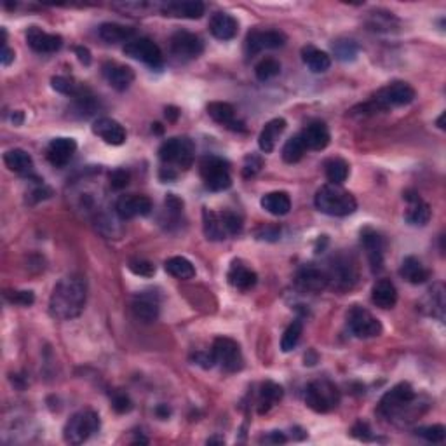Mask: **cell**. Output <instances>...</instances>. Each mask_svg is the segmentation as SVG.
<instances>
[{"label": "cell", "instance_id": "9f6ffc18", "mask_svg": "<svg viewBox=\"0 0 446 446\" xmlns=\"http://www.w3.org/2000/svg\"><path fill=\"white\" fill-rule=\"evenodd\" d=\"M352 436L357 438V440H363V441L373 440L371 429L367 422H357L356 426L352 427Z\"/></svg>", "mask_w": 446, "mask_h": 446}, {"label": "cell", "instance_id": "5bb4252c", "mask_svg": "<svg viewBox=\"0 0 446 446\" xmlns=\"http://www.w3.org/2000/svg\"><path fill=\"white\" fill-rule=\"evenodd\" d=\"M115 213L120 220H131L136 217H147L152 213V200L147 196H120L115 203Z\"/></svg>", "mask_w": 446, "mask_h": 446}, {"label": "cell", "instance_id": "836d02e7", "mask_svg": "<svg viewBox=\"0 0 446 446\" xmlns=\"http://www.w3.org/2000/svg\"><path fill=\"white\" fill-rule=\"evenodd\" d=\"M134 28L124 27L119 23H103L98 28V35L107 44H119V42H131L134 39Z\"/></svg>", "mask_w": 446, "mask_h": 446}, {"label": "cell", "instance_id": "94428289", "mask_svg": "<svg viewBox=\"0 0 446 446\" xmlns=\"http://www.w3.org/2000/svg\"><path fill=\"white\" fill-rule=\"evenodd\" d=\"M0 61H2L4 67H9V65L14 61V51L11 49V47L4 46L2 53H0Z\"/></svg>", "mask_w": 446, "mask_h": 446}, {"label": "cell", "instance_id": "6125c7cd", "mask_svg": "<svg viewBox=\"0 0 446 446\" xmlns=\"http://www.w3.org/2000/svg\"><path fill=\"white\" fill-rule=\"evenodd\" d=\"M178 115H180L178 108H174V107H167L166 108V117H167V120H171V122H174V120L178 119Z\"/></svg>", "mask_w": 446, "mask_h": 446}, {"label": "cell", "instance_id": "74e56055", "mask_svg": "<svg viewBox=\"0 0 446 446\" xmlns=\"http://www.w3.org/2000/svg\"><path fill=\"white\" fill-rule=\"evenodd\" d=\"M283 387L276 382L262 383L260 401H258V412L267 413L276 403L283 400Z\"/></svg>", "mask_w": 446, "mask_h": 446}, {"label": "cell", "instance_id": "d590c367", "mask_svg": "<svg viewBox=\"0 0 446 446\" xmlns=\"http://www.w3.org/2000/svg\"><path fill=\"white\" fill-rule=\"evenodd\" d=\"M203 229H204V236H206L210 241H223L229 237L227 236L225 229H223L220 213L208 210V208H204L203 211Z\"/></svg>", "mask_w": 446, "mask_h": 446}, {"label": "cell", "instance_id": "44dd1931", "mask_svg": "<svg viewBox=\"0 0 446 446\" xmlns=\"http://www.w3.org/2000/svg\"><path fill=\"white\" fill-rule=\"evenodd\" d=\"M93 133L96 134V136H100L105 144L113 145V147L122 145L127 136L126 129H124L117 120L110 119V117H100V119L94 120Z\"/></svg>", "mask_w": 446, "mask_h": 446}, {"label": "cell", "instance_id": "db71d44e", "mask_svg": "<svg viewBox=\"0 0 446 446\" xmlns=\"http://www.w3.org/2000/svg\"><path fill=\"white\" fill-rule=\"evenodd\" d=\"M193 364H199L203 368H213L217 364V359H215L213 350H203V352H196L192 356Z\"/></svg>", "mask_w": 446, "mask_h": 446}, {"label": "cell", "instance_id": "9c48e42d", "mask_svg": "<svg viewBox=\"0 0 446 446\" xmlns=\"http://www.w3.org/2000/svg\"><path fill=\"white\" fill-rule=\"evenodd\" d=\"M124 54L133 58V60L141 61V63H145L152 70H160L164 67L163 51H160V47L153 40L147 37L133 39L131 42H127L124 46Z\"/></svg>", "mask_w": 446, "mask_h": 446}, {"label": "cell", "instance_id": "cb8c5ba5", "mask_svg": "<svg viewBox=\"0 0 446 446\" xmlns=\"http://www.w3.org/2000/svg\"><path fill=\"white\" fill-rule=\"evenodd\" d=\"M300 136L305 141L307 150H324L330 145L331 134L330 129L324 122L316 120V122H310L305 129L300 133Z\"/></svg>", "mask_w": 446, "mask_h": 446}, {"label": "cell", "instance_id": "c3c4849f", "mask_svg": "<svg viewBox=\"0 0 446 446\" xmlns=\"http://www.w3.org/2000/svg\"><path fill=\"white\" fill-rule=\"evenodd\" d=\"M220 218L227 236H237L243 232V218L239 215H236L234 211H222Z\"/></svg>", "mask_w": 446, "mask_h": 446}, {"label": "cell", "instance_id": "7bdbcfd3", "mask_svg": "<svg viewBox=\"0 0 446 446\" xmlns=\"http://www.w3.org/2000/svg\"><path fill=\"white\" fill-rule=\"evenodd\" d=\"M281 74V63L276 58H263L260 63L255 67V75L258 80L265 82V80L274 79Z\"/></svg>", "mask_w": 446, "mask_h": 446}, {"label": "cell", "instance_id": "603a6c76", "mask_svg": "<svg viewBox=\"0 0 446 446\" xmlns=\"http://www.w3.org/2000/svg\"><path fill=\"white\" fill-rule=\"evenodd\" d=\"M103 75L107 82L110 84L115 91H126L129 89L131 84L134 82V70L131 67L119 63H108L103 65Z\"/></svg>", "mask_w": 446, "mask_h": 446}, {"label": "cell", "instance_id": "d4e9b609", "mask_svg": "<svg viewBox=\"0 0 446 446\" xmlns=\"http://www.w3.org/2000/svg\"><path fill=\"white\" fill-rule=\"evenodd\" d=\"M208 115L215 120V122L222 124V126L229 127L232 131H244L243 122L236 120V110L230 103L225 101H211L206 107Z\"/></svg>", "mask_w": 446, "mask_h": 446}, {"label": "cell", "instance_id": "5b68a950", "mask_svg": "<svg viewBox=\"0 0 446 446\" xmlns=\"http://www.w3.org/2000/svg\"><path fill=\"white\" fill-rule=\"evenodd\" d=\"M305 404L316 413H328L340 404V390L330 380H314L307 386Z\"/></svg>", "mask_w": 446, "mask_h": 446}, {"label": "cell", "instance_id": "e7e4bbea", "mask_svg": "<svg viewBox=\"0 0 446 446\" xmlns=\"http://www.w3.org/2000/svg\"><path fill=\"white\" fill-rule=\"evenodd\" d=\"M11 119H13V122L16 124V126H18V124L23 122V113H21V112H14V113H13V117H11Z\"/></svg>", "mask_w": 446, "mask_h": 446}, {"label": "cell", "instance_id": "6da1fadb", "mask_svg": "<svg viewBox=\"0 0 446 446\" xmlns=\"http://www.w3.org/2000/svg\"><path fill=\"white\" fill-rule=\"evenodd\" d=\"M87 283L82 276H67L54 286L49 298V314L58 321H72L84 312Z\"/></svg>", "mask_w": 446, "mask_h": 446}, {"label": "cell", "instance_id": "484cf974", "mask_svg": "<svg viewBox=\"0 0 446 446\" xmlns=\"http://www.w3.org/2000/svg\"><path fill=\"white\" fill-rule=\"evenodd\" d=\"M210 32L218 40H232L239 32V23L227 13H215L210 20Z\"/></svg>", "mask_w": 446, "mask_h": 446}, {"label": "cell", "instance_id": "30bf717a", "mask_svg": "<svg viewBox=\"0 0 446 446\" xmlns=\"http://www.w3.org/2000/svg\"><path fill=\"white\" fill-rule=\"evenodd\" d=\"M211 350H213L217 364H220L225 371L236 373L244 367L243 352H241V347L236 340L218 336V338H215Z\"/></svg>", "mask_w": 446, "mask_h": 446}, {"label": "cell", "instance_id": "f5cc1de1", "mask_svg": "<svg viewBox=\"0 0 446 446\" xmlns=\"http://www.w3.org/2000/svg\"><path fill=\"white\" fill-rule=\"evenodd\" d=\"M112 407L115 409L117 413H127L133 409V403H131L129 396L126 393H113L112 396Z\"/></svg>", "mask_w": 446, "mask_h": 446}, {"label": "cell", "instance_id": "bcb514c9", "mask_svg": "<svg viewBox=\"0 0 446 446\" xmlns=\"http://www.w3.org/2000/svg\"><path fill=\"white\" fill-rule=\"evenodd\" d=\"M415 434L419 438H422V440H426L427 443H443V441L446 440V429L445 426H440V423H436V426H427V427H419V429L415 431Z\"/></svg>", "mask_w": 446, "mask_h": 446}, {"label": "cell", "instance_id": "ee69618b", "mask_svg": "<svg viewBox=\"0 0 446 446\" xmlns=\"http://www.w3.org/2000/svg\"><path fill=\"white\" fill-rule=\"evenodd\" d=\"M98 108H100V101H98L96 98L91 94V91L89 93L82 94V96L74 98V110L79 113L80 117H84V119L89 115H93V113L96 112Z\"/></svg>", "mask_w": 446, "mask_h": 446}, {"label": "cell", "instance_id": "83f0119b", "mask_svg": "<svg viewBox=\"0 0 446 446\" xmlns=\"http://www.w3.org/2000/svg\"><path fill=\"white\" fill-rule=\"evenodd\" d=\"M284 129H286V120H284L283 117L269 120L260 131V136H258V147H260L262 152H272V150L276 148L279 136L284 133Z\"/></svg>", "mask_w": 446, "mask_h": 446}, {"label": "cell", "instance_id": "8fae6325", "mask_svg": "<svg viewBox=\"0 0 446 446\" xmlns=\"http://www.w3.org/2000/svg\"><path fill=\"white\" fill-rule=\"evenodd\" d=\"M347 326L357 338H373L382 333V323L364 307L354 305L347 314Z\"/></svg>", "mask_w": 446, "mask_h": 446}, {"label": "cell", "instance_id": "52a82bcc", "mask_svg": "<svg viewBox=\"0 0 446 446\" xmlns=\"http://www.w3.org/2000/svg\"><path fill=\"white\" fill-rule=\"evenodd\" d=\"M415 401V389L408 382H401L383 394L378 403V413L386 419H396L403 415Z\"/></svg>", "mask_w": 446, "mask_h": 446}, {"label": "cell", "instance_id": "1f68e13d", "mask_svg": "<svg viewBox=\"0 0 446 446\" xmlns=\"http://www.w3.org/2000/svg\"><path fill=\"white\" fill-rule=\"evenodd\" d=\"M4 164L7 170L18 174H30L34 173V159L28 152L21 148H13L4 153Z\"/></svg>", "mask_w": 446, "mask_h": 446}, {"label": "cell", "instance_id": "f35d334b", "mask_svg": "<svg viewBox=\"0 0 446 446\" xmlns=\"http://www.w3.org/2000/svg\"><path fill=\"white\" fill-rule=\"evenodd\" d=\"M51 86H53V89L58 91V93L67 94V96H72V98H79L82 96V94L89 93V89H87L84 84L77 82L75 79H70V77H63V75L53 77V79H51Z\"/></svg>", "mask_w": 446, "mask_h": 446}, {"label": "cell", "instance_id": "003e7915", "mask_svg": "<svg viewBox=\"0 0 446 446\" xmlns=\"http://www.w3.org/2000/svg\"><path fill=\"white\" fill-rule=\"evenodd\" d=\"M443 119H445V113H441V117H440V119H438V127H440V129H445Z\"/></svg>", "mask_w": 446, "mask_h": 446}, {"label": "cell", "instance_id": "ba28073f", "mask_svg": "<svg viewBox=\"0 0 446 446\" xmlns=\"http://www.w3.org/2000/svg\"><path fill=\"white\" fill-rule=\"evenodd\" d=\"M199 171L204 186L211 192H222V190L230 189V185H232L229 163L223 160L222 157L204 155L199 163Z\"/></svg>", "mask_w": 446, "mask_h": 446}, {"label": "cell", "instance_id": "f546056e", "mask_svg": "<svg viewBox=\"0 0 446 446\" xmlns=\"http://www.w3.org/2000/svg\"><path fill=\"white\" fill-rule=\"evenodd\" d=\"M371 302L380 309H393L397 302V290L393 281L378 279L371 288Z\"/></svg>", "mask_w": 446, "mask_h": 446}, {"label": "cell", "instance_id": "4dcf8cb0", "mask_svg": "<svg viewBox=\"0 0 446 446\" xmlns=\"http://www.w3.org/2000/svg\"><path fill=\"white\" fill-rule=\"evenodd\" d=\"M400 276L404 281H408L409 284H423L429 281L431 270L423 265L419 258L415 257H407L401 263Z\"/></svg>", "mask_w": 446, "mask_h": 446}, {"label": "cell", "instance_id": "e0dca14e", "mask_svg": "<svg viewBox=\"0 0 446 446\" xmlns=\"http://www.w3.org/2000/svg\"><path fill=\"white\" fill-rule=\"evenodd\" d=\"M361 244L367 251L373 272H380L383 269V255H386V241L376 230L364 229L361 232Z\"/></svg>", "mask_w": 446, "mask_h": 446}, {"label": "cell", "instance_id": "4fadbf2b", "mask_svg": "<svg viewBox=\"0 0 446 446\" xmlns=\"http://www.w3.org/2000/svg\"><path fill=\"white\" fill-rule=\"evenodd\" d=\"M328 274V284L335 288V290L347 291L356 284L357 281V269L354 265V262H350L349 258L338 257L335 258L331 263L330 270H326Z\"/></svg>", "mask_w": 446, "mask_h": 446}, {"label": "cell", "instance_id": "be15d7a7", "mask_svg": "<svg viewBox=\"0 0 446 446\" xmlns=\"http://www.w3.org/2000/svg\"><path fill=\"white\" fill-rule=\"evenodd\" d=\"M157 415L160 416V419H167V416H170V413H171V409L166 407V404H159V407H157Z\"/></svg>", "mask_w": 446, "mask_h": 446}, {"label": "cell", "instance_id": "816d5d0a", "mask_svg": "<svg viewBox=\"0 0 446 446\" xmlns=\"http://www.w3.org/2000/svg\"><path fill=\"white\" fill-rule=\"evenodd\" d=\"M6 298L11 303H16V305L28 307L34 303V291H6Z\"/></svg>", "mask_w": 446, "mask_h": 446}, {"label": "cell", "instance_id": "f1b7e54d", "mask_svg": "<svg viewBox=\"0 0 446 446\" xmlns=\"http://www.w3.org/2000/svg\"><path fill=\"white\" fill-rule=\"evenodd\" d=\"M133 312L136 319L144 321V323H155L159 317V300L153 295L140 293L133 300Z\"/></svg>", "mask_w": 446, "mask_h": 446}, {"label": "cell", "instance_id": "3957f363", "mask_svg": "<svg viewBox=\"0 0 446 446\" xmlns=\"http://www.w3.org/2000/svg\"><path fill=\"white\" fill-rule=\"evenodd\" d=\"M416 93L408 82H401V80H396V82L387 84L386 87L378 89L375 93V96L371 98L370 103H367L363 107V110L368 112H376V110H389V108L394 107H404V105H409L413 100H415Z\"/></svg>", "mask_w": 446, "mask_h": 446}, {"label": "cell", "instance_id": "7a4b0ae2", "mask_svg": "<svg viewBox=\"0 0 446 446\" xmlns=\"http://www.w3.org/2000/svg\"><path fill=\"white\" fill-rule=\"evenodd\" d=\"M314 204L321 213L330 215V217H349L357 210L356 197L343 190L340 185L331 184L321 186L317 190Z\"/></svg>", "mask_w": 446, "mask_h": 446}, {"label": "cell", "instance_id": "9a60e30c", "mask_svg": "<svg viewBox=\"0 0 446 446\" xmlns=\"http://www.w3.org/2000/svg\"><path fill=\"white\" fill-rule=\"evenodd\" d=\"M286 44V35L277 30H265V32H250L246 39V53L248 56L262 53L269 49H279Z\"/></svg>", "mask_w": 446, "mask_h": 446}, {"label": "cell", "instance_id": "d6a6232c", "mask_svg": "<svg viewBox=\"0 0 446 446\" xmlns=\"http://www.w3.org/2000/svg\"><path fill=\"white\" fill-rule=\"evenodd\" d=\"M302 60L303 63L309 67L310 72L314 74H323V72L330 70L331 67V56L324 51L317 49L314 46H305L302 49Z\"/></svg>", "mask_w": 446, "mask_h": 446}, {"label": "cell", "instance_id": "8992f818", "mask_svg": "<svg viewBox=\"0 0 446 446\" xmlns=\"http://www.w3.org/2000/svg\"><path fill=\"white\" fill-rule=\"evenodd\" d=\"M159 157L164 166H177L180 170H189L193 163V157H196V147H193L192 140L186 136L170 138L160 145Z\"/></svg>", "mask_w": 446, "mask_h": 446}, {"label": "cell", "instance_id": "680465c9", "mask_svg": "<svg viewBox=\"0 0 446 446\" xmlns=\"http://www.w3.org/2000/svg\"><path fill=\"white\" fill-rule=\"evenodd\" d=\"M262 441L269 445H283L286 443V436H284L283 433H279V431H272V433L267 434L265 438H262Z\"/></svg>", "mask_w": 446, "mask_h": 446}, {"label": "cell", "instance_id": "7402d4cb", "mask_svg": "<svg viewBox=\"0 0 446 446\" xmlns=\"http://www.w3.org/2000/svg\"><path fill=\"white\" fill-rule=\"evenodd\" d=\"M75 150L77 144L74 138H54V140L47 145L46 155L47 160H49L54 167H65L72 160Z\"/></svg>", "mask_w": 446, "mask_h": 446}, {"label": "cell", "instance_id": "60d3db41", "mask_svg": "<svg viewBox=\"0 0 446 446\" xmlns=\"http://www.w3.org/2000/svg\"><path fill=\"white\" fill-rule=\"evenodd\" d=\"M305 152H307L305 141H303V138L300 136V134H295V136H291L283 147L284 163L288 164L298 163V160H302V157L305 155Z\"/></svg>", "mask_w": 446, "mask_h": 446}, {"label": "cell", "instance_id": "b9f144b4", "mask_svg": "<svg viewBox=\"0 0 446 446\" xmlns=\"http://www.w3.org/2000/svg\"><path fill=\"white\" fill-rule=\"evenodd\" d=\"M302 333H303L302 321L300 319L293 321V323L286 328L283 338H281V350H283V352H291V350L298 345L300 338H302Z\"/></svg>", "mask_w": 446, "mask_h": 446}, {"label": "cell", "instance_id": "4316f807", "mask_svg": "<svg viewBox=\"0 0 446 446\" xmlns=\"http://www.w3.org/2000/svg\"><path fill=\"white\" fill-rule=\"evenodd\" d=\"M227 279H229L230 286H234L236 290L248 291L257 284L258 276L255 270H251L250 267H246L241 262H234L230 265L229 274H227Z\"/></svg>", "mask_w": 446, "mask_h": 446}, {"label": "cell", "instance_id": "8d00e7d4", "mask_svg": "<svg viewBox=\"0 0 446 446\" xmlns=\"http://www.w3.org/2000/svg\"><path fill=\"white\" fill-rule=\"evenodd\" d=\"M164 269L170 276L177 277V279L189 281L192 277H196V267L192 265V262L186 260L185 257H171L167 258L164 263Z\"/></svg>", "mask_w": 446, "mask_h": 446}, {"label": "cell", "instance_id": "6f0895ef", "mask_svg": "<svg viewBox=\"0 0 446 446\" xmlns=\"http://www.w3.org/2000/svg\"><path fill=\"white\" fill-rule=\"evenodd\" d=\"M262 167V159L257 155L246 157V164H244V177H253L260 171Z\"/></svg>", "mask_w": 446, "mask_h": 446}, {"label": "cell", "instance_id": "f907efd6", "mask_svg": "<svg viewBox=\"0 0 446 446\" xmlns=\"http://www.w3.org/2000/svg\"><path fill=\"white\" fill-rule=\"evenodd\" d=\"M127 267H129V270L134 276L153 277V274H155V265L152 262L144 260V258H131Z\"/></svg>", "mask_w": 446, "mask_h": 446}, {"label": "cell", "instance_id": "03108f58", "mask_svg": "<svg viewBox=\"0 0 446 446\" xmlns=\"http://www.w3.org/2000/svg\"><path fill=\"white\" fill-rule=\"evenodd\" d=\"M208 443H210V445L223 443V438H211V440H208Z\"/></svg>", "mask_w": 446, "mask_h": 446}, {"label": "cell", "instance_id": "d6986e66", "mask_svg": "<svg viewBox=\"0 0 446 446\" xmlns=\"http://www.w3.org/2000/svg\"><path fill=\"white\" fill-rule=\"evenodd\" d=\"M404 200H407V211H404V220H407L409 225L415 227H423L427 225L433 217V211H431V206L419 196L416 192H404Z\"/></svg>", "mask_w": 446, "mask_h": 446}, {"label": "cell", "instance_id": "f6af8a7d", "mask_svg": "<svg viewBox=\"0 0 446 446\" xmlns=\"http://www.w3.org/2000/svg\"><path fill=\"white\" fill-rule=\"evenodd\" d=\"M333 53L336 60L340 61H354L359 53V47L354 40H336L333 44Z\"/></svg>", "mask_w": 446, "mask_h": 446}, {"label": "cell", "instance_id": "e575fe53", "mask_svg": "<svg viewBox=\"0 0 446 446\" xmlns=\"http://www.w3.org/2000/svg\"><path fill=\"white\" fill-rule=\"evenodd\" d=\"M262 208L274 217H284L291 210V199L286 192L265 193L260 200Z\"/></svg>", "mask_w": 446, "mask_h": 446}, {"label": "cell", "instance_id": "277c9868", "mask_svg": "<svg viewBox=\"0 0 446 446\" xmlns=\"http://www.w3.org/2000/svg\"><path fill=\"white\" fill-rule=\"evenodd\" d=\"M101 420L100 415L93 409H82L70 416L63 429V438L70 445H82L89 440L93 434L100 431Z\"/></svg>", "mask_w": 446, "mask_h": 446}, {"label": "cell", "instance_id": "ab89813d", "mask_svg": "<svg viewBox=\"0 0 446 446\" xmlns=\"http://www.w3.org/2000/svg\"><path fill=\"white\" fill-rule=\"evenodd\" d=\"M324 173H326L328 181L331 185H342L349 178L350 167L345 160L335 157V159H328L324 163Z\"/></svg>", "mask_w": 446, "mask_h": 446}, {"label": "cell", "instance_id": "2e32d148", "mask_svg": "<svg viewBox=\"0 0 446 446\" xmlns=\"http://www.w3.org/2000/svg\"><path fill=\"white\" fill-rule=\"evenodd\" d=\"M295 284L303 293H321V291H324L330 286L326 270L314 265H307L300 269L297 277H295Z\"/></svg>", "mask_w": 446, "mask_h": 446}, {"label": "cell", "instance_id": "11a10c76", "mask_svg": "<svg viewBox=\"0 0 446 446\" xmlns=\"http://www.w3.org/2000/svg\"><path fill=\"white\" fill-rule=\"evenodd\" d=\"M127 184H129V173H127L126 170H115L110 174L112 189L120 190V189H124V186H126Z\"/></svg>", "mask_w": 446, "mask_h": 446}, {"label": "cell", "instance_id": "91938a15", "mask_svg": "<svg viewBox=\"0 0 446 446\" xmlns=\"http://www.w3.org/2000/svg\"><path fill=\"white\" fill-rule=\"evenodd\" d=\"M75 54H77V58H79L80 63H84L86 67H87V65H91V53H89V49H87V47L77 46L75 47Z\"/></svg>", "mask_w": 446, "mask_h": 446}, {"label": "cell", "instance_id": "7c38bea8", "mask_svg": "<svg viewBox=\"0 0 446 446\" xmlns=\"http://www.w3.org/2000/svg\"><path fill=\"white\" fill-rule=\"evenodd\" d=\"M170 47L173 56L181 61L197 60L204 51V42L199 35L190 34V32H177L170 40Z\"/></svg>", "mask_w": 446, "mask_h": 446}, {"label": "cell", "instance_id": "681fc988", "mask_svg": "<svg viewBox=\"0 0 446 446\" xmlns=\"http://www.w3.org/2000/svg\"><path fill=\"white\" fill-rule=\"evenodd\" d=\"M115 9L124 11L127 14H148L150 11L159 9L160 4L152 2H126V4H115Z\"/></svg>", "mask_w": 446, "mask_h": 446}, {"label": "cell", "instance_id": "ac0fdd59", "mask_svg": "<svg viewBox=\"0 0 446 446\" xmlns=\"http://www.w3.org/2000/svg\"><path fill=\"white\" fill-rule=\"evenodd\" d=\"M160 13L170 18H184V20H199L203 18L204 7L199 0H170V2L160 4Z\"/></svg>", "mask_w": 446, "mask_h": 446}, {"label": "cell", "instance_id": "ffe728a7", "mask_svg": "<svg viewBox=\"0 0 446 446\" xmlns=\"http://www.w3.org/2000/svg\"><path fill=\"white\" fill-rule=\"evenodd\" d=\"M27 42L35 53L40 54H51L56 53L63 46V39L56 34H47V32L40 30L39 27H30L27 30Z\"/></svg>", "mask_w": 446, "mask_h": 446}, {"label": "cell", "instance_id": "7dc6e473", "mask_svg": "<svg viewBox=\"0 0 446 446\" xmlns=\"http://www.w3.org/2000/svg\"><path fill=\"white\" fill-rule=\"evenodd\" d=\"M429 305H431V314L438 319H443V310H445V290L443 284H436L433 290L429 291Z\"/></svg>", "mask_w": 446, "mask_h": 446}]
</instances>
